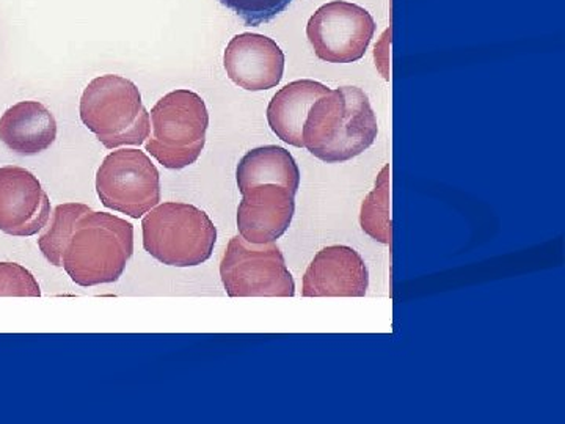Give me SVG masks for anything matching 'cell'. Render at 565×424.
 Listing matches in <instances>:
<instances>
[{"label":"cell","instance_id":"7a4b0ae2","mask_svg":"<svg viewBox=\"0 0 565 424\" xmlns=\"http://www.w3.org/2000/svg\"><path fill=\"white\" fill-rule=\"evenodd\" d=\"M134 253V226L109 212L82 215L71 234L62 267L76 285H106L120 280Z\"/></svg>","mask_w":565,"mask_h":424},{"label":"cell","instance_id":"8fae6325","mask_svg":"<svg viewBox=\"0 0 565 424\" xmlns=\"http://www.w3.org/2000/svg\"><path fill=\"white\" fill-rule=\"evenodd\" d=\"M294 212L296 193L285 186H253L237 206V230L247 243H277L291 226Z\"/></svg>","mask_w":565,"mask_h":424},{"label":"cell","instance_id":"9c48e42d","mask_svg":"<svg viewBox=\"0 0 565 424\" xmlns=\"http://www.w3.org/2000/svg\"><path fill=\"white\" fill-rule=\"evenodd\" d=\"M51 202L43 186L22 167H0V232L28 237L43 232Z\"/></svg>","mask_w":565,"mask_h":424},{"label":"cell","instance_id":"52a82bcc","mask_svg":"<svg viewBox=\"0 0 565 424\" xmlns=\"http://www.w3.org/2000/svg\"><path fill=\"white\" fill-rule=\"evenodd\" d=\"M96 192L104 206L140 219L161 203V174L147 152L121 148L96 172Z\"/></svg>","mask_w":565,"mask_h":424},{"label":"cell","instance_id":"5bb4252c","mask_svg":"<svg viewBox=\"0 0 565 424\" xmlns=\"http://www.w3.org/2000/svg\"><path fill=\"white\" fill-rule=\"evenodd\" d=\"M332 88L311 80L294 81L275 93L267 107V123L278 139L303 148L302 129L308 112Z\"/></svg>","mask_w":565,"mask_h":424},{"label":"cell","instance_id":"8992f818","mask_svg":"<svg viewBox=\"0 0 565 424\" xmlns=\"http://www.w3.org/2000/svg\"><path fill=\"white\" fill-rule=\"evenodd\" d=\"M230 297H294L296 283L277 244H250L234 236L221 263Z\"/></svg>","mask_w":565,"mask_h":424},{"label":"cell","instance_id":"277c9868","mask_svg":"<svg viewBox=\"0 0 565 424\" xmlns=\"http://www.w3.org/2000/svg\"><path fill=\"white\" fill-rule=\"evenodd\" d=\"M145 251L166 266L193 267L206 263L217 243L210 215L193 204L159 203L141 221Z\"/></svg>","mask_w":565,"mask_h":424},{"label":"cell","instance_id":"ac0fdd59","mask_svg":"<svg viewBox=\"0 0 565 424\" xmlns=\"http://www.w3.org/2000/svg\"><path fill=\"white\" fill-rule=\"evenodd\" d=\"M294 0H221L223 7L233 11L245 25L259 28L275 20L288 9Z\"/></svg>","mask_w":565,"mask_h":424},{"label":"cell","instance_id":"2e32d148","mask_svg":"<svg viewBox=\"0 0 565 424\" xmlns=\"http://www.w3.org/2000/svg\"><path fill=\"white\" fill-rule=\"evenodd\" d=\"M390 166H385L379 173L375 188L364 199L360 211V226L367 236L377 243L392 245V180H390Z\"/></svg>","mask_w":565,"mask_h":424},{"label":"cell","instance_id":"ba28073f","mask_svg":"<svg viewBox=\"0 0 565 424\" xmlns=\"http://www.w3.org/2000/svg\"><path fill=\"white\" fill-rule=\"evenodd\" d=\"M374 33L375 22L370 11L345 0L326 3L315 11L307 25L315 54L327 63L360 61Z\"/></svg>","mask_w":565,"mask_h":424},{"label":"cell","instance_id":"30bf717a","mask_svg":"<svg viewBox=\"0 0 565 424\" xmlns=\"http://www.w3.org/2000/svg\"><path fill=\"white\" fill-rule=\"evenodd\" d=\"M230 80L248 92L277 87L285 73V54L269 36L241 33L234 36L223 54Z\"/></svg>","mask_w":565,"mask_h":424},{"label":"cell","instance_id":"e0dca14e","mask_svg":"<svg viewBox=\"0 0 565 424\" xmlns=\"http://www.w3.org/2000/svg\"><path fill=\"white\" fill-rule=\"evenodd\" d=\"M90 211V206L84 203H63L54 208L39 237L40 251L52 266L62 267L63 252L77 221Z\"/></svg>","mask_w":565,"mask_h":424},{"label":"cell","instance_id":"9a60e30c","mask_svg":"<svg viewBox=\"0 0 565 424\" xmlns=\"http://www.w3.org/2000/svg\"><path fill=\"white\" fill-rule=\"evenodd\" d=\"M236 181L243 193L253 186L278 184L297 193L300 188V170L288 150L277 145L255 148L237 163Z\"/></svg>","mask_w":565,"mask_h":424},{"label":"cell","instance_id":"3957f363","mask_svg":"<svg viewBox=\"0 0 565 424\" xmlns=\"http://www.w3.org/2000/svg\"><path fill=\"white\" fill-rule=\"evenodd\" d=\"M81 120L107 150L140 147L150 136V112L137 85L117 74H104L87 85L81 98Z\"/></svg>","mask_w":565,"mask_h":424},{"label":"cell","instance_id":"4fadbf2b","mask_svg":"<svg viewBox=\"0 0 565 424\" xmlns=\"http://www.w3.org/2000/svg\"><path fill=\"white\" fill-rule=\"evenodd\" d=\"M57 139L54 114L39 102H21L0 117V141L20 156L50 150Z\"/></svg>","mask_w":565,"mask_h":424},{"label":"cell","instance_id":"d6986e66","mask_svg":"<svg viewBox=\"0 0 565 424\" xmlns=\"http://www.w3.org/2000/svg\"><path fill=\"white\" fill-rule=\"evenodd\" d=\"M41 288L31 271L18 263H0V297H40Z\"/></svg>","mask_w":565,"mask_h":424},{"label":"cell","instance_id":"5b68a950","mask_svg":"<svg viewBox=\"0 0 565 424\" xmlns=\"http://www.w3.org/2000/svg\"><path fill=\"white\" fill-rule=\"evenodd\" d=\"M207 128L210 114L199 93L185 88L167 93L150 112L145 150L166 169H185L202 156Z\"/></svg>","mask_w":565,"mask_h":424},{"label":"cell","instance_id":"7c38bea8","mask_svg":"<svg viewBox=\"0 0 565 424\" xmlns=\"http://www.w3.org/2000/svg\"><path fill=\"white\" fill-rule=\"evenodd\" d=\"M370 286L364 259L348 245H330L315 256L303 275V297H364Z\"/></svg>","mask_w":565,"mask_h":424},{"label":"cell","instance_id":"6da1fadb","mask_svg":"<svg viewBox=\"0 0 565 424\" xmlns=\"http://www.w3.org/2000/svg\"><path fill=\"white\" fill-rule=\"evenodd\" d=\"M377 134V118L366 93L359 87H340L311 106L302 141L315 158L340 163L366 151Z\"/></svg>","mask_w":565,"mask_h":424}]
</instances>
